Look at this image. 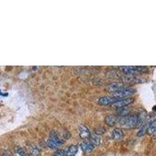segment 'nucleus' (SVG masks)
<instances>
[{
	"instance_id": "f257e3e1",
	"label": "nucleus",
	"mask_w": 156,
	"mask_h": 156,
	"mask_svg": "<svg viewBox=\"0 0 156 156\" xmlns=\"http://www.w3.org/2000/svg\"><path fill=\"white\" fill-rule=\"evenodd\" d=\"M119 122L122 127L126 129H133L140 125L139 116L136 114H126L122 115L119 119Z\"/></svg>"
},
{
	"instance_id": "f03ea898",
	"label": "nucleus",
	"mask_w": 156,
	"mask_h": 156,
	"mask_svg": "<svg viewBox=\"0 0 156 156\" xmlns=\"http://www.w3.org/2000/svg\"><path fill=\"white\" fill-rule=\"evenodd\" d=\"M64 140L59 138L55 132L52 131L50 133L49 138L48 139L47 141V144L51 148H56V147H59L62 144H63Z\"/></svg>"
},
{
	"instance_id": "7ed1b4c3",
	"label": "nucleus",
	"mask_w": 156,
	"mask_h": 156,
	"mask_svg": "<svg viewBox=\"0 0 156 156\" xmlns=\"http://www.w3.org/2000/svg\"><path fill=\"white\" fill-rule=\"evenodd\" d=\"M121 69L122 72H124L126 74H135V73H145L146 71H147V68L144 67V66H122L121 67Z\"/></svg>"
},
{
	"instance_id": "20e7f679",
	"label": "nucleus",
	"mask_w": 156,
	"mask_h": 156,
	"mask_svg": "<svg viewBox=\"0 0 156 156\" xmlns=\"http://www.w3.org/2000/svg\"><path fill=\"white\" fill-rule=\"evenodd\" d=\"M135 91H136V90L133 87H123L121 90H118L117 92L114 93L113 97L119 98L120 99H122V98L131 95L133 93H135Z\"/></svg>"
},
{
	"instance_id": "39448f33",
	"label": "nucleus",
	"mask_w": 156,
	"mask_h": 156,
	"mask_svg": "<svg viewBox=\"0 0 156 156\" xmlns=\"http://www.w3.org/2000/svg\"><path fill=\"white\" fill-rule=\"evenodd\" d=\"M120 98L116 97H110V96H105V97H101L98 99V103L101 105H112L116 101H119Z\"/></svg>"
},
{
	"instance_id": "423d86ee",
	"label": "nucleus",
	"mask_w": 156,
	"mask_h": 156,
	"mask_svg": "<svg viewBox=\"0 0 156 156\" xmlns=\"http://www.w3.org/2000/svg\"><path fill=\"white\" fill-rule=\"evenodd\" d=\"M134 99L132 98H122V99H120L119 101H116L114 104H112V106L115 107V108H122V107H126L127 105H129V104L133 102Z\"/></svg>"
},
{
	"instance_id": "0eeeda50",
	"label": "nucleus",
	"mask_w": 156,
	"mask_h": 156,
	"mask_svg": "<svg viewBox=\"0 0 156 156\" xmlns=\"http://www.w3.org/2000/svg\"><path fill=\"white\" fill-rule=\"evenodd\" d=\"M124 87V84L120 82H114V83H110L106 87V90L108 92L114 93L117 92L118 90H121L122 88Z\"/></svg>"
},
{
	"instance_id": "6e6552de",
	"label": "nucleus",
	"mask_w": 156,
	"mask_h": 156,
	"mask_svg": "<svg viewBox=\"0 0 156 156\" xmlns=\"http://www.w3.org/2000/svg\"><path fill=\"white\" fill-rule=\"evenodd\" d=\"M79 131H80V136L82 139H89L90 136V132L88 128L85 125H80L79 126Z\"/></svg>"
},
{
	"instance_id": "1a4fd4ad",
	"label": "nucleus",
	"mask_w": 156,
	"mask_h": 156,
	"mask_svg": "<svg viewBox=\"0 0 156 156\" xmlns=\"http://www.w3.org/2000/svg\"><path fill=\"white\" fill-rule=\"evenodd\" d=\"M112 138L115 140H121L123 138V133L120 128H115L112 132Z\"/></svg>"
},
{
	"instance_id": "9d476101",
	"label": "nucleus",
	"mask_w": 156,
	"mask_h": 156,
	"mask_svg": "<svg viewBox=\"0 0 156 156\" xmlns=\"http://www.w3.org/2000/svg\"><path fill=\"white\" fill-rule=\"evenodd\" d=\"M105 122L108 126H113L117 123V122H119V119L117 118L115 115H107L105 119Z\"/></svg>"
},
{
	"instance_id": "9b49d317",
	"label": "nucleus",
	"mask_w": 156,
	"mask_h": 156,
	"mask_svg": "<svg viewBox=\"0 0 156 156\" xmlns=\"http://www.w3.org/2000/svg\"><path fill=\"white\" fill-rule=\"evenodd\" d=\"M81 148L84 153H90L94 150V146L90 141H83L81 144Z\"/></svg>"
},
{
	"instance_id": "f8f14e48",
	"label": "nucleus",
	"mask_w": 156,
	"mask_h": 156,
	"mask_svg": "<svg viewBox=\"0 0 156 156\" xmlns=\"http://www.w3.org/2000/svg\"><path fill=\"white\" fill-rule=\"evenodd\" d=\"M78 151V147L74 144L69 145L67 148L66 149V156H75Z\"/></svg>"
},
{
	"instance_id": "ddd939ff",
	"label": "nucleus",
	"mask_w": 156,
	"mask_h": 156,
	"mask_svg": "<svg viewBox=\"0 0 156 156\" xmlns=\"http://www.w3.org/2000/svg\"><path fill=\"white\" fill-rule=\"evenodd\" d=\"M89 140L93 145L95 147V146H98L100 144V142H101V140H100V137L98 136V135L95 134H90V138H89Z\"/></svg>"
},
{
	"instance_id": "4468645a",
	"label": "nucleus",
	"mask_w": 156,
	"mask_h": 156,
	"mask_svg": "<svg viewBox=\"0 0 156 156\" xmlns=\"http://www.w3.org/2000/svg\"><path fill=\"white\" fill-rule=\"evenodd\" d=\"M148 126H149L148 122H145V123H144V124L142 125V126H140V129H139L138 133H137V136H144V135L146 133V132L147 131V129H148Z\"/></svg>"
},
{
	"instance_id": "2eb2a0df",
	"label": "nucleus",
	"mask_w": 156,
	"mask_h": 156,
	"mask_svg": "<svg viewBox=\"0 0 156 156\" xmlns=\"http://www.w3.org/2000/svg\"><path fill=\"white\" fill-rule=\"evenodd\" d=\"M147 132H148L149 134H151V135L154 134V133H155L156 132V119L149 124Z\"/></svg>"
},
{
	"instance_id": "dca6fc26",
	"label": "nucleus",
	"mask_w": 156,
	"mask_h": 156,
	"mask_svg": "<svg viewBox=\"0 0 156 156\" xmlns=\"http://www.w3.org/2000/svg\"><path fill=\"white\" fill-rule=\"evenodd\" d=\"M29 148H30V154H33L34 156H37L40 154V150L35 145H30Z\"/></svg>"
},
{
	"instance_id": "f3484780",
	"label": "nucleus",
	"mask_w": 156,
	"mask_h": 156,
	"mask_svg": "<svg viewBox=\"0 0 156 156\" xmlns=\"http://www.w3.org/2000/svg\"><path fill=\"white\" fill-rule=\"evenodd\" d=\"M16 152L20 156H30V154H29V153H27V151H25L24 149L22 148V147H16Z\"/></svg>"
},
{
	"instance_id": "a211bd4d",
	"label": "nucleus",
	"mask_w": 156,
	"mask_h": 156,
	"mask_svg": "<svg viewBox=\"0 0 156 156\" xmlns=\"http://www.w3.org/2000/svg\"><path fill=\"white\" fill-rule=\"evenodd\" d=\"M95 131V134L97 135H102L105 133V129L104 127H98L94 130Z\"/></svg>"
},
{
	"instance_id": "6ab92c4d",
	"label": "nucleus",
	"mask_w": 156,
	"mask_h": 156,
	"mask_svg": "<svg viewBox=\"0 0 156 156\" xmlns=\"http://www.w3.org/2000/svg\"><path fill=\"white\" fill-rule=\"evenodd\" d=\"M53 156H66V152H65L64 150L59 149V150H57V151L54 153Z\"/></svg>"
}]
</instances>
